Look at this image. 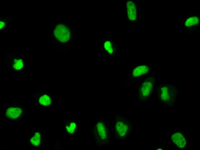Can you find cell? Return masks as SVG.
<instances>
[{"instance_id": "1", "label": "cell", "mask_w": 200, "mask_h": 150, "mask_svg": "<svg viewBox=\"0 0 200 150\" xmlns=\"http://www.w3.org/2000/svg\"><path fill=\"white\" fill-rule=\"evenodd\" d=\"M114 124L115 135L118 139L126 138L131 130V125L130 122L121 116L116 117Z\"/></svg>"}, {"instance_id": "2", "label": "cell", "mask_w": 200, "mask_h": 150, "mask_svg": "<svg viewBox=\"0 0 200 150\" xmlns=\"http://www.w3.org/2000/svg\"><path fill=\"white\" fill-rule=\"evenodd\" d=\"M94 131L99 142H107L109 139L108 130L103 121H100L97 122L95 125Z\"/></svg>"}, {"instance_id": "3", "label": "cell", "mask_w": 200, "mask_h": 150, "mask_svg": "<svg viewBox=\"0 0 200 150\" xmlns=\"http://www.w3.org/2000/svg\"><path fill=\"white\" fill-rule=\"evenodd\" d=\"M54 34L56 39L62 43L68 42L70 38L69 29L67 26L62 24H59L56 26Z\"/></svg>"}, {"instance_id": "4", "label": "cell", "mask_w": 200, "mask_h": 150, "mask_svg": "<svg viewBox=\"0 0 200 150\" xmlns=\"http://www.w3.org/2000/svg\"><path fill=\"white\" fill-rule=\"evenodd\" d=\"M10 64L11 70L14 73H18L22 72L25 69V62L21 57H14Z\"/></svg>"}, {"instance_id": "5", "label": "cell", "mask_w": 200, "mask_h": 150, "mask_svg": "<svg viewBox=\"0 0 200 150\" xmlns=\"http://www.w3.org/2000/svg\"><path fill=\"white\" fill-rule=\"evenodd\" d=\"M36 97L39 106L47 107L53 105V101L52 96L48 93L40 92L37 94Z\"/></svg>"}, {"instance_id": "6", "label": "cell", "mask_w": 200, "mask_h": 150, "mask_svg": "<svg viewBox=\"0 0 200 150\" xmlns=\"http://www.w3.org/2000/svg\"><path fill=\"white\" fill-rule=\"evenodd\" d=\"M5 113L8 118L15 119L19 117L23 112L21 108L18 106H8Z\"/></svg>"}, {"instance_id": "7", "label": "cell", "mask_w": 200, "mask_h": 150, "mask_svg": "<svg viewBox=\"0 0 200 150\" xmlns=\"http://www.w3.org/2000/svg\"><path fill=\"white\" fill-rule=\"evenodd\" d=\"M173 142L180 148H183L186 145V140L180 132L174 133L171 136Z\"/></svg>"}, {"instance_id": "8", "label": "cell", "mask_w": 200, "mask_h": 150, "mask_svg": "<svg viewBox=\"0 0 200 150\" xmlns=\"http://www.w3.org/2000/svg\"><path fill=\"white\" fill-rule=\"evenodd\" d=\"M152 85L150 82L146 81L141 86L139 90L140 96L144 98L147 97L150 94Z\"/></svg>"}, {"instance_id": "9", "label": "cell", "mask_w": 200, "mask_h": 150, "mask_svg": "<svg viewBox=\"0 0 200 150\" xmlns=\"http://www.w3.org/2000/svg\"><path fill=\"white\" fill-rule=\"evenodd\" d=\"M149 67L145 65H141L134 68L132 71V75L136 77L145 74L148 71Z\"/></svg>"}, {"instance_id": "10", "label": "cell", "mask_w": 200, "mask_h": 150, "mask_svg": "<svg viewBox=\"0 0 200 150\" xmlns=\"http://www.w3.org/2000/svg\"><path fill=\"white\" fill-rule=\"evenodd\" d=\"M64 126L67 132L71 134L74 133L76 130L77 123L75 121H69Z\"/></svg>"}, {"instance_id": "11", "label": "cell", "mask_w": 200, "mask_h": 150, "mask_svg": "<svg viewBox=\"0 0 200 150\" xmlns=\"http://www.w3.org/2000/svg\"><path fill=\"white\" fill-rule=\"evenodd\" d=\"M199 18L196 16H193L189 18L186 20L185 25L187 27H189L198 23Z\"/></svg>"}, {"instance_id": "12", "label": "cell", "mask_w": 200, "mask_h": 150, "mask_svg": "<svg viewBox=\"0 0 200 150\" xmlns=\"http://www.w3.org/2000/svg\"><path fill=\"white\" fill-rule=\"evenodd\" d=\"M40 134L39 132L35 133L33 137L30 139L31 144L35 146L39 145L40 142Z\"/></svg>"}, {"instance_id": "13", "label": "cell", "mask_w": 200, "mask_h": 150, "mask_svg": "<svg viewBox=\"0 0 200 150\" xmlns=\"http://www.w3.org/2000/svg\"><path fill=\"white\" fill-rule=\"evenodd\" d=\"M110 41H107L104 43V48L109 54H111L112 53L114 54V53L113 50L114 49L113 48V46L114 45H112Z\"/></svg>"}, {"instance_id": "14", "label": "cell", "mask_w": 200, "mask_h": 150, "mask_svg": "<svg viewBox=\"0 0 200 150\" xmlns=\"http://www.w3.org/2000/svg\"><path fill=\"white\" fill-rule=\"evenodd\" d=\"M5 25V22L3 21H1L0 22V29H3L4 28Z\"/></svg>"}, {"instance_id": "15", "label": "cell", "mask_w": 200, "mask_h": 150, "mask_svg": "<svg viewBox=\"0 0 200 150\" xmlns=\"http://www.w3.org/2000/svg\"><path fill=\"white\" fill-rule=\"evenodd\" d=\"M126 14H127V12H126Z\"/></svg>"}, {"instance_id": "16", "label": "cell", "mask_w": 200, "mask_h": 150, "mask_svg": "<svg viewBox=\"0 0 200 150\" xmlns=\"http://www.w3.org/2000/svg\"><path fill=\"white\" fill-rule=\"evenodd\" d=\"M125 9H126V7H125Z\"/></svg>"}]
</instances>
